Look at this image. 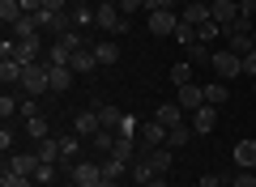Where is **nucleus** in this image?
I'll list each match as a JSON object with an SVG mask.
<instances>
[{
    "label": "nucleus",
    "mask_w": 256,
    "mask_h": 187,
    "mask_svg": "<svg viewBox=\"0 0 256 187\" xmlns=\"http://www.w3.org/2000/svg\"><path fill=\"white\" fill-rule=\"evenodd\" d=\"M43 34H34V38H9L4 34V43H0V60H18L22 68L26 64H38L43 60Z\"/></svg>",
    "instance_id": "nucleus-1"
},
{
    "label": "nucleus",
    "mask_w": 256,
    "mask_h": 187,
    "mask_svg": "<svg viewBox=\"0 0 256 187\" xmlns=\"http://www.w3.org/2000/svg\"><path fill=\"white\" fill-rule=\"evenodd\" d=\"M22 94L26 98H43V94H52V68H47V60L38 64H26V72H22Z\"/></svg>",
    "instance_id": "nucleus-2"
},
{
    "label": "nucleus",
    "mask_w": 256,
    "mask_h": 187,
    "mask_svg": "<svg viewBox=\"0 0 256 187\" xmlns=\"http://www.w3.org/2000/svg\"><path fill=\"white\" fill-rule=\"evenodd\" d=\"M210 68L218 81H230V77H244V55H235L230 47H218V51L210 55Z\"/></svg>",
    "instance_id": "nucleus-3"
},
{
    "label": "nucleus",
    "mask_w": 256,
    "mask_h": 187,
    "mask_svg": "<svg viewBox=\"0 0 256 187\" xmlns=\"http://www.w3.org/2000/svg\"><path fill=\"white\" fill-rule=\"evenodd\" d=\"M94 26L111 30V34H124V30H128V17L120 13V4H111V0H102V4H94Z\"/></svg>",
    "instance_id": "nucleus-4"
},
{
    "label": "nucleus",
    "mask_w": 256,
    "mask_h": 187,
    "mask_svg": "<svg viewBox=\"0 0 256 187\" xmlns=\"http://www.w3.org/2000/svg\"><path fill=\"white\" fill-rule=\"evenodd\" d=\"M226 47H230L235 55H248V51H256V34H252V21H244V17H239L235 26L226 30Z\"/></svg>",
    "instance_id": "nucleus-5"
},
{
    "label": "nucleus",
    "mask_w": 256,
    "mask_h": 187,
    "mask_svg": "<svg viewBox=\"0 0 256 187\" xmlns=\"http://www.w3.org/2000/svg\"><path fill=\"white\" fill-rule=\"evenodd\" d=\"M68 179H73V187H98L102 183V162H73Z\"/></svg>",
    "instance_id": "nucleus-6"
},
{
    "label": "nucleus",
    "mask_w": 256,
    "mask_h": 187,
    "mask_svg": "<svg viewBox=\"0 0 256 187\" xmlns=\"http://www.w3.org/2000/svg\"><path fill=\"white\" fill-rule=\"evenodd\" d=\"M146 26H150V34H154V38H171L175 26H180V13H175V9H158V13H150V17H146Z\"/></svg>",
    "instance_id": "nucleus-7"
},
{
    "label": "nucleus",
    "mask_w": 256,
    "mask_h": 187,
    "mask_svg": "<svg viewBox=\"0 0 256 187\" xmlns=\"http://www.w3.org/2000/svg\"><path fill=\"white\" fill-rule=\"evenodd\" d=\"M166 132H171V128H162L158 119L141 124V132H137V145H141V153H150V149H158V145H166Z\"/></svg>",
    "instance_id": "nucleus-8"
},
{
    "label": "nucleus",
    "mask_w": 256,
    "mask_h": 187,
    "mask_svg": "<svg viewBox=\"0 0 256 187\" xmlns=\"http://www.w3.org/2000/svg\"><path fill=\"white\" fill-rule=\"evenodd\" d=\"M210 13H214V26L230 30V26L239 21V0H214V4H210Z\"/></svg>",
    "instance_id": "nucleus-9"
},
{
    "label": "nucleus",
    "mask_w": 256,
    "mask_h": 187,
    "mask_svg": "<svg viewBox=\"0 0 256 187\" xmlns=\"http://www.w3.org/2000/svg\"><path fill=\"white\" fill-rule=\"evenodd\" d=\"M175 89H180V94H175V102H180L188 115L205 107V85H192V81H188V85H175Z\"/></svg>",
    "instance_id": "nucleus-10"
},
{
    "label": "nucleus",
    "mask_w": 256,
    "mask_h": 187,
    "mask_svg": "<svg viewBox=\"0 0 256 187\" xmlns=\"http://www.w3.org/2000/svg\"><path fill=\"white\" fill-rule=\"evenodd\" d=\"M73 132L82 136V141H94V136L102 132V124H98V111H82V115L73 119Z\"/></svg>",
    "instance_id": "nucleus-11"
},
{
    "label": "nucleus",
    "mask_w": 256,
    "mask_h": 187,
    "mask_svg": "<svg viewBox=\"0 0 256 187\" xmlns=\"http://www.w3.org/2000/svg\"><path fill=\"white\" fill-rule=\"evenodd\" d=\"M180 21H188V26H205V21H214V13H210V4H201V0H188L180 9Z\"/></svg>",
    "instance_id": "nucleus-12"
},
{
    "label": "nucleus",
    "mask_w": 256,
    "mask_h": 187,
    "mask_svg": "<svg viewBox=\"0 0 256 187\" xmlns=\"http://www.w3.org/2000/svg\"><path fill=\"white\" fill-rule=\"evenodd\" d=\"M184 115H188V111H184L180 102H162V107L154 111V119H158V124H162V128H180V124H188V119H184Z\"/></svg>",
    "instance_id": "nucleus-13"
},
{
    "label": "nucleus",
    "mask_w": 256,
    "mask_h": 187,
    "mask_svg": "<svg viewBox=\"0 0 256 187\" xmlns=\"http://www.w3.org/2000/svg\"><path fill=\"white\" fill-rule=\"evenodd\" d=\"M47 68H52V94H68V89H73L77 72L68 68V64H47Z\"/></svg>",
    "instance_id": "nucleus-14"
},
{
    "label": "nucleus",
    "mask_w": 256,
    "mask_h": 187,
    "mask_svg": "<svg viewBox=\"0 0 256 187\" xmlns=\"http://www.w3.org/2000/svg\"><path fill=\"white\" fill-rule=\"evenodd\" d=\"M38 166H43V162H38V153H13L4 170H13V175H30V179H34V170H38Z\"/></svg>",
    "instance_id": "nucleus-15"
},
{
    "label": "nucleus",
    "mask_w": 256,
    "mask_h": 187,
    "mask_svg": "<svg viewBox=\"0 0 256 187\" xmlns=\"http://www.w3.org/2000/svg\"><path fill=\"white\" fill-rule=\"evenodd\" d=\"M214 128H218V107L205 102L201 111H192V132H214Z\"/></svg>",
    "instance_id": "nucleus-16"
},
{
    "label": "nucleus",
    "mask_w": 256,
    "mask_h": 187,
    "mask_svg": "<svg viewBox=\"0 0 256 187\" xmlns=\"http://www.w3.org/2000/svg\"><path fill=\"white\" fill-rule=\"evenodd\" d=\"M68 68H73L77 77H90V72L98 68V55H94V47H82V51L73 55V64H68Z\"/></svg>",
    "instance_id": "nucleus-17"
},
{
    "label": "nucleus",
    "mask_w": 256,
    "mask_h": 187,
    "mask_svg": "<svg viewBox=\"0 0 256 187\" xmlns=\"http://www.w3.org/2000/svg\"><path fill=\"white\" fill-rule=\"evenodd\" d=\"M128 175H132V179H137V187H150V183H154V166H150V162H146V153H137V158H132V166H128Z\"/></svg>",
    "instance_id": "nucleus-18"
},
{
    "label": "nucleus",
    "mask_w": 256,
    "mask_h": 187,
    "mask_svg": "<svg viewBox=\"0 0 256 187\" xmlns=\"http://www.w3.org/2000/svg\"><path fill=\"white\" fill-rule=\"evenodd\" d=\"M94 111H98V124L107 128V132H116V128L124 124V111H120V107H111V102H98Z\"/></svg>",
    "instance_id": "nucleus-19"
},
{
    "label": "nucleus",
    "mask_w": 256,
    "mask_h": 187,
    "mask_svg": "<svg viewBox=\"0 0 256 187\" xmlns=\"http://www.w3.org/2000/svg\"><path fill=\"white\" fill-rule=\"evenodd\" d=\"M235 166L239 170H256V141H239L235 145Z\"/></svg>",
    "instance_id": "nucleus-20"
},
{
    "label": "nucleus",
    "mask_w": 256,
    "mask_h": 187,
    "mask_svg": "<svg viewBox=\"0 0 256 187\" xmlns=\"http://www.w3.org/2000/svg\"><path fill=\"white\" fill-rule=\"evenodd\" d=\"M38 162H47V166L64 162V153H60V136H47V141H38Z\"/></svg>",
    "instance_id": "nucleus-21"
},
{
    "label": "nucleus",
    "mask_w": 256,
    "mask_h": 187,
    "mask_svg": "<svg viewBox=\"0 0 256 187\" xmlns=\"http://www.w3.org/2000/svg\"><path fill=\"white\" fill-rule=\"evenodd\" d=\"M146 162L154 166V175H166V170H171V149H166V145H158V149L146 153Z\"/></svg>",
    "instance_id": "nucleus-22"
},
{
    "label": "nucleus",
    "mask_w": 256,
    "mask_h": 187,
    "mask_svg": "<svg viewBox=\"0 0 256 187\" xmlns=\"http://www.w3.org/2000/svg\"><path fill=\"white\" fill-rule=\"evenodd\" d=\"M22 72H26V68H22L18 60H0V81H4V89H9V85H22Z\"/></svg>",
    "instance_id": "nucleus-23"
},
{
    "label": "nucleus",
    "mask_w": 256,
    "mask_h": 187,
    "mask_svg": "<svg viewBox=\"0 0 256 187\" xmlns=\"http://www.w3.org/2000/svg\"><path fill=\"white\" fill-rule=\"evenodd\" d=\"M73 55H77L73 47H64L60 38H56V43L47 47V55H43V60H47V64H73Z\"/></svg>",
    "instance_id": "nucleus-24"
},
{
    "label": "nucleus",
    "mask_w": 256,
    "mask_h": 187,
    "mask_svg": "<svg viewBox=\"0 0 256 187\" xmlns=\"http://www.w3.org/2000/svg\"><path fill=\"white\" fill-rule=\"evenodd\" d=\"M26 17V9H22V0H0V21L4 26H13V21Z\"/></svg>",
    "instance_id": "nucleus-25"
},
{
    "label": "nucleus",
    "mask_w": 256,
    "mask_h": 187,
    "mask_svg": "<svg viewBox=\"0 0 256 187\" xmlns=\"http://www.w3.org/2000/svg\"><path fill=\"white\" fill-rule=\"evenodd\" d=\"M226 98H230L226 81H210V85H205V102H210V107H222Z\"/></svg>",
    "instance_id": "nucleus-26"
},
{
    "label": "nucleus",
    "mask_w": 256,
    "mask_h": 187,
    "mask_svg": "<svg viewBox=\"0 0 256 187\" xmlns=\"http://www.w3.org/2000/svg\"><path fill=\"white\" fill-rule=\"evenodd\" d=\"M77 149H82V136H77V132L60 136V153H64V162H82V158H77Z\"/></svg>",
    "instance_id": "nucleus-27"
},
{
    "label": "nucleus",
    "mask_w": 256,
    "mask_h": 187,
    "mask_svg": "<svg viewBox=\"0 0 256 187\" xmlns=\"http://www.w3.org/2000/svg\"><path fill=\"white\" fill-rule=\"evenodd\" d=\"M188 141H192V128H188V124H180V128L166 132V149H184Z\"/></svg>",
    "instance_id": "nucleus-28"
},
{
    "label": "nucleus",
    "mask_w": 256,
    "mask_h": 187,
    "mask_svg": "<svg viewBox=\"0 0 256 187\" xmlns=\"http://www.w3.org/2000/svg\"><path fill=\"white\" fill-rule=\"evenodd\" d=\"M94 55H98V64H116V60H120L116 38H107V43H94Z\"/></svg>",
    "instance_id": "nucleus-29"
},
{
    "label": "nucleus",
    "mask_w": 256,
    "mask_h": 187,
    "mask_svg": "<svg viewBox=\"0 0 256 187\" xmlns=\"http://www.w3.org/2000/svg\"><path fill=\"white\" fill-rule=\"evenodd\" d=\"M218 34H226L222 26H214V21H205V26H196V43H205V47H214V38Z\"/></svg>",
    "instance_id": "nucleus-30"
},
{
    "label": "nucleus",
    "mask_w": 256,
    "mask_h": 187,
    "mask_svg": "<svg viewBox=\"0 0 256 187\" xmlns=\"http://www.w3.org/2000/svg\"><path fill=\"white\" fill-rule=\"evenodd\" d=\"M26 132H30V141H47V136H52V128H47V119H26Z\"/></svg>",
    "instance_id": "nucleus-31"
},
{
    "label": "nucleus",
    "mask_w": 256,
    "mask_h": 187,
    "mask_svg": "<svg viewBox=\"0 0 256 187\" xmlns=\"http://www.w3.org/2000/svg\"><path fill=\"white\" fill-rule=\"evenodd\" d=\"M171 38H175V43H180V47H192V43H196V26H188V21H180Z\"/></svg>",
    "instance_id": "nucleus-32"
},
{
    "label": "nucleus",
    "mask_w": 256,
    "mask_h": 187,
    "mask_svg": "<svg viewBox=\"0 0 256 187\" xmlns=\"http://www.w3.org/2000/svg\"><path fill=\"white\" fill-rule=\"evenodd\" d=\"M0 187H38L30 175H13V170H4V179H0Z\"/></svg>",
    "instance_id": "nucleus-33"
},
{
    "label": "nucleus",
    "mask_w": 256,
    "mask_h": 187,
    "mask_svg": "<svg viewBox=\"0 0 256 187\" xmlns=\"http://www.w3.org/2000/svg\"><path fill=\"white\" fill-rule=\"evenodd\" d=\"M132 166V162H120V158H111V162H102V179H120L124 170Z\"/></svg>",
    "instance_id": "nucleus-34"
},
{
    "label": "nucleus",
    "mask_w": 256,
    "mask_h": 187,
    "mask_svg": "<svg viewBox=\"0 0 256 187\" xmlns=\"http://www.w3.org/2000/svg\"><path fill=\"white\" fill-rule=\"evenodd\" d=\"M68 9H73V21H77V26H90V21H94V9H90V4H68Z\"/></svg>",
    "instance_id": "nucleus-35"
},
{
    "label": "nucleus",
    "mask_w": 256,
    "mask_h": 187,
    "mask_svg": "<svg viewBox=\"0 0 256 187\" xmlns=\"http://www.w3.org/2000/svg\"><path fill=\"white\" fill-rule=\"evenodd\" d=\"M111 145H116V132H107V128H102V132L94 136V149H98V153H111Z\"/></svg>",
    "instance_id": "nucleus-36"
},
{
    "label": "nucleus",
    "mask_w": 256,
    "mask_h": 187,
    "mask_svg": "<svg viewBox=\"0 0 256 187\" xmlns=\"http://www.w3.org/2000/svg\"><path fill=\"white\" fill-rule=\"evenodd\" d=\"M171 81H175V85H188V81H192V68H188V64H175V68H171Z\"/></svg>",
    "instance_id": "nucleus-37"
},
{
    "label": "nucleus",
    "mask_w": 256,
    "mask_h": 187,
    "mask_svg": "<svg viewBox=\"0 0 256 187\" xmlns=\"http://www.w3.org/2000/svg\"><path fill=\"white\" fill-rule=\"evenodd\" d=\"M52 179H56V166H47V162H43V166L34 170V183H38V187H47Z\"/></svg>",
    "instance_id": "nucleus-38"
},
{
    "label": "nucleus",
    "mask_w": 256,
    "mask_h": 187,
    "mask_svg": "<svg viewBox=\"0 0 256 187\" xmlns=\"http://www.w3.org/2000/svg\"><path fill=\"white\" fill-rule=\"evenodd\" d=\"M230 183H235V187H256V170H239Z\"/></svg>",
    "instance_id": "nucleus-39"
},
{
    "label": "nucleus",
    "mask_w": 256,
    "mask_h": 187,
    "mask_svg": "<svg viewBox=\"0 0 256 187\" xmlns=\"http://www.w3.org/2000/svg\"><path fill=\"white\" fill-rule=\"evenodd\" d=\"M252 13H256V0H239V17L252 21Z\"/></svg>",
    "instance_id": "nucleus-40"
},
{
    "label": "nucleus",
    "mask_w": 256,
    "mask_h": 187,
    "mask_svg": "<svg viewBox=\"0 0 256 187\" xmlns=\"http://www.w3.org/2000/svg\"><path fill=\"white\" fill-rule=\"evenodd\" d=\"M244 77H256V51L244 55Z\"/></svg>",
    "instance_id": "nucleus-41"
},
{
    "label": "nucleus",
    "mask_w": 256,
    "mask_h": 187,
    "mask_svg": "<svg viewBox=\"0 0 256 187\" xmlns=\"http://www.w3.org/2000/svg\"><path fill=\"white\" fill-rule=\"evenodd\" d=\"M218 183H222L218 175H201V187H218Z\"/></svg>",
    "instance_id": "nucleus-42"
},
{
    "label": "nucleus",
    "mask_w": 256,
    "mask_h": 187,
    "mask_svg": "<svg viewBox=\"0 0 256 187\" xmlns=\"http://www.w3.org/2000/svg\"><path fill=\"white\" fill-rule=\"evenodd\" d=\"M98 187H120V183H116V179H102V183H98Z\"/></svg>",
    "instance_id": "nucleus-43"
},
{
    "label": "nucleus",
    "mask_w": 256,
    "mask_h": 187,
    "mask_svg": "<svg viewBox=\"0 0 256 187\" xmlns=\"http://www.w3.org/2000/svg\"><path fill=\"white\" fill-rule=\"evenodd\" d=\"M150 187H166V179H162V175H158V179H154V183H150Z\"/></svg>",
    "instance_id": "nucleus-44"
},
{
    "label": "nucleus",
    "mask_w": 256,
    "mask_h": 187,
    "mask_svg": "<svg viewBox=\"0 0 256 187\" xmlns=\"http://www.w3.org/2000/svg\"><path fill=\"white\" fill-rule=\"evenodd\" d=\"M218 187H235V183H226V179H222V183H218Z\"/></svg>",
    "instance_id": "nucleus-45"
},
{
    "label": "nucleus",
    "mask_w": 256,
    "mask_h": 187,
    "mask_svg": "<svg viewBox=\"0 0 256 187\" xmlns=\"http://www.w3.org/2000/svg\"><path fill=\"white\" fill-rule=\"evenodd\" d=\"M73 4H90V0H73Z\"/></svg>",
    "instance_id": "nucleus-46"
},
{
    "label": "nucleus",
    "mask_w": 256,
    "mask_h": 187,
    "mask_svg": "<svg viewBox=\"0 0 256 187\" xmlns=\"http://www.w3.org/2000/svg\"><path fill=\"white\" fill-rule=\"evenodd\" d=\"M252 94H256V77H252Z\"/></svg>",
    "instance_id": "nucleus-47"
},
{
    "label": "nucleus",
    "mask_w": 256,
    "mask_h": 187,
    "mask_svg": "<svg viewBox=\"0 0 256 187\" xmlns=\"http://www.w3.org/2000/svg\"><path fill=\"white\" fill-rule=\"evenodd\" d=\"M184 4H188V0H180V9H184Z\"/></svg>",
    "instance_id": "nucleus-48"
},
{
    "label": "nucleus",
    "mask_w": 256,
    "mask_h": 187,
    "mask_svg": "<svg viewBox=\"0 0 256 187\" xmlns=\"http://www.w3.org/2000/svg\"><path fill=\"white\" fill-rule=\"evenodd\" d=\"M201 4H214V0H201Z\"/></svg>",
    "instance_id": "nucleus-49"
},
{
    "label": "nucleus",
    "mask_w": 256,
    "mask_h": 187,
    "mask_svg": "<svg viewBox=\"0 0 256 187\" xmlns=\"http://www.w3.org/2000/svg\"><path fill=\"white\" fill-rule=\"evenodd\" d=\"M111 4H120V0H111Z\"/></svg>",
    "instance_id": "nucleus-50"
}]
</instances>
